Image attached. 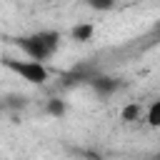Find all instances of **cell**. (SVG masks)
<instances>
[{
  "mask_svg": "<svg viewBox=\"0 0 160 160\" xmlns=\"http://www.w3.org/2000/svg\"><path fill=\"white\" fill-rule=\"evenodd\" d=\"M18 48L30 60L45 62L60 48V32H55V30H40V32H32V35H22V38H18Z\"/></svg>",
  "mask_w": 160,
  "mask_h": 160,
  "instance_id": "1",
  "label": "cell"
},
{
  "mask_svg": "<svg viewBox=\"0 0 160 160\" xmlns=\"http://www.w3.org/2000/svg\"><path fill=\"white\" fill-rule=\"evenodd\" d=\"M5 68L12 70L15 75H20L22 80H28L30 85H42L48 78H50V70L45 68V62H38V60H12V58H5Z\"/></svg>",
  "mask_w": 160,
  "mask_h": 160,
  "instance_id": "2",
  "label": "cell"
},
{
  "mask_svg": "<svg viewBox=\"0 0 160 160\" xmlns=\"http://www.w3.org/2000/svg\"><path fill=\"white\" fill-rule=\"evenodd\" d=\"M142 115H145L142 102H128V105L120 108V120H125V122H135V120H140Z\"/></svg>",
  "mask_w": 160,
  "mask_h": 160,
  "instance_id": "3",
  "label": "cell"
},
{
  "mask_svg": "<svg viewBox=\"0 0 160 160\" xmlns=\"http://www.w3.org/2000/svg\"><path fill=\"white\" fill-rule=\"evenodd\" d=\"M92 35H95V25L92 22H78L70 30V38L78 40V42H88V40H92Z\"/></svg>",
  "mask_w": 160,
  "mask_h": 160,
  "instance_id": "4",
  "label": "cell"
},
{
  "mask_svg": "<svg viewBox=\"0 0 160 160\" xmlns=\"http://www.w3.org/2000/svg\"><path fill=\"white\" fill-rule=\"evenodd\" d=\"M145 120L150 128H160V100H152L145 110Z\"/></svg>",
  "mask_w": 160,
  "mask_h": 160,
  "instance_id": "5",
  "label": "cell"
},
{
  "mask_svg": "<svg viewBox=\"0 0 160 160\" xmlns=\"http://www.w3.org/2000/svg\"><path fill=\"white\" fill-rule=\"evenodd\" d=\"M92 85H95V90H98V92H112V90L118 88V82H115L112 78H98Z\"/></svg>",
  "mask_w": 160,
  "mask_h": 160,
  "instance_id": "6",
  "label": "cell"
},
{
  "mask_svg": "<svg viewBox=\"0 0 160 160\" xmlns=\"http://www.w3.org/2000/svg\"><path fill=\"white\" fill-rule=\"evenodd\" d=\"M48 112L55 115V118H62V115H65V102H62V100H50V102H48Z\"/></svg>",
  "mask_w": 160,
  "mask_h": 160,
  "instance_id": "7",
  "label": "cell"
},
{
  "mask_svg": "<svg viewBox=\"0 0 160 160\" xmlns=\"http://www.w3.org/2000/svg\"><path fill=\"white\" fill-rule=\"evenodd\" d=\"M88 5H90L92 10L105 12V10H112V8H115V0H88Z\"/></svg>",
  "mask_w": 160,
  "mask_h": 160,
  "instance_id": "8",
  "label": "cell"
}]
</instances>
